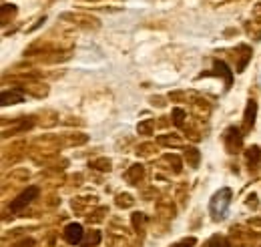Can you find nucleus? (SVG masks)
Instances as JSON below:
<instances>
[{
	"instance_id": "1",
	"label": "nucleus",
	"mask_w": 261,
	"mask_h": 247,
	"mask_svg": "<svg viewBox=\"0 0 261 247\" xmlns=\"http://www.w3.org/2000/svg\"><path fill=\"white\" fill-rule=\"evenodd\" d=\"M231 197H233V191L229 187H223L217 193H213V197L209 201V213L213 217V221L225 219L229 211V205H231Z\"/></svg>"
},
{
	"instance_id": "2",
	"label": "nucleus",
	"mask_w": 261,
	"mask_h": 247,
	"mask_svg": "<svg viewBox=\"0 0 261 247\" xmlns=\"http://www.w3.org/2000/svg\"><path fill=\"white\" fill-rule=\"evenodd\" d=\"M38 193H40V189H38L36 185L27 187V189H24V191H22V193H20V195H18V197L12 201V203H10V211H12V213L22 211L27 205H31L34 199L38 197Z\"/></svg>"
},
{
	"instance_id": "3",
	"label": "nucleus",
	"mask_w": 261,
	"mask_h": 247,
	"mask_svg": "<svg viewBox=\"0 0 261 247\" xmlns=\"http://www.w3.org/2000/svg\"><path fill=\"white\" fill-rule=\"evenodd\" d=\"M223 139H225V147H227L229 153H237L241 149V145H243V135L235 127H229L225 131V135H223Z\"/></svg>"
},
{
	"instance_id": "4",
	"label": "nucleus",
	"mask_w": 261,
	"mask_h": 247,
	"mask_svg": "<svg viewBox=\"0 0 261 247\" xmlns=\"http://www.w3.org/2000/svg\"><path fill=\"white\" fill-rule=\"evenodd\" d=\"M65 239L70 243V245H79V243H83V239H85L83 225H81V223H70V225H66Z\"/></svg>"
},
{
	"instance_id": "5",
	"label": "nucleus",
	"mask_w": 261,
	"mask_h": 247,
	"mask_svg": "<svg viewBox=\"0 0 261 247\" xmlns=\"http://www.w3.org/2000/svg\"><path fill=\"white\" fill-rule=\"evenodd\" d=\"M255 117H257V103L255 101H247L245 115H243V133H247L249 129H253Z\"/></svg>"
},
{
	"instance_id": "6",
	"label": "nucleus",
	"mask_w": 261,
	"mask_h": 247,
	"mask_svg": "<svg viewBox=\"0 0 261 247\" xmlns=\"http://www.w3.org/2000/svg\"><path fill=\"white\" fill-rule=\"evenodd\" d=\"M18 103H24V93L20 89H10V91H4L2 93V105L8 107V105H18Z\"/></svg>"
},
{
	"instance_id": "7",
	"label": "nucleus",
	"mask_w": 261,
	"mask_h": 247,
	"mask_svg": "<svg viewBox=\"0 0 261 247\" xmlns=\"http://www.w3.org/2000/svg\"><path fill=\"white\" fill-rule=\"evenodd\" d=\"M213 66H215V75H223L225 77V89H229L231 87V81H233V72L229 70V66L223 61H215Z\"/></svg>"
},
{
	"instance_id": "8",
	"label": "nucleus",
	"mask_w": 261,
	"mask_h": 247,
	"mask_svg": "<svg viewBox=\"0 0 261 247\" xmlns=\"http://www.w3.org/2000/svg\"><path fill=\"white\" fill-rule=\"evenodd\" d=\"M185 159H187V163H191L193 167L199 165V151H197L195 147H187L185 149Z\"/></svg>"
},
{
	"instance_id": "9",
	"label": "nucleus",
	"mask_w": 261,
	"mask_h": 247,
	"mask_svg": "<svg viewBox=\"0 0 261 247\" xmlns=\"http://www.w3.org/2000/svg\"><path fill=\"white\" fill-rule=\"evenodd\" d=\"M205 247H231V243H229L225 237L215 235V237H211V239L205 243Z\"/></svg>"
},
{
	"instance_id": "10",
	"label": "nucleus",
	"mask_w": 261,
	"mask_h": 247,
	"mask_svg": "<svg viewBox=\"0 0 261 247\" xmlns=\"http://www.w3.org/2000/svg\"><path fill=\"white\" fill-rule=\"evenodd\" d=\"M98 241H100V233H98V231H93V233H89V235L83 239V245L93 247V245H97Z\"/></svg>"
},
{
	"instance_id": "11",
	"label": "nucleus",
	"mask_w": 261,
	"mask_h": 247,
	"mask_svg": "<svg viewBox=\"0 0 261 247\" xmlns=\"http://www.w3.org/2000/svg\"><path fill=\"white\" fill-rule=\"evenodd\" d=\"M259 157H261L259 147H251V149L247 151V161H249V163H253V165H257V161H259Z\"/></svg>"
},
{
	"instance_id": "12",
	"label": "nucleus",
	"mask_w": 261,
	"mask_h": 247,
	"mask_svg": "<svg viewBox=\"0 0 261 247\" xmlns=\"http://www.w3.org/2000/svg\"><path fill=\"white\" fill-rule=\"evenodd\" d=\"M183 119H185V111H183V109H175V111H173V121H175V125L181 127V125H183Z\"/></svg>"
},
{
	"instance_id": "13",
	"label": "nucleus",
	"mask_w": 261,
	"mask_h": 247,
	"mask_svg": "<svg viewBox=\"0 0 261 247\" xmlns=\"http://www.w3.org/2000/svg\"><path fill=\"white\" fill-rule=\"evenodd\" d=\"M135 177H139V179L143 177V167H141V165H135V167L130 169L129 179H130V181H133V183H135Z\"/></svg>"
},
{
	"instance_id": "14",
	"label": "nucleus",
	"mask_w": 261,
	"mask_h": 247,
	"mask_svg": "<svg viewBox=\"0 0 261 247\" xmlns=\"http://www.w3.org/2000/svg\"><path fill=\"white\" fill-rule=\"evenodd\" d=\"M197 245V239L195 237H189V239H183V241H179V243H175V245L171 247H195Z\"/></svg>"
},
{
	"instance_id": "15",
	"label": "nucleus",
	"mask_w": 261,
	"mask_h": 247,
	"mask_svg": "<svg viewBox=\"0 0 261 247\" xmlns=\"http://www.w3.org/2000/svg\"><path fill=\"white\" fill-rule=\"evenodd\" d=\"M34 245V239H22V241H18V243H14L12 247H33Z\"/></svg>"
},
{
	"instance_id": "16",
	"label": "nucleus",
	"mask_w": 261,
	"mask_h": 247,
	"mask_svg": "<svg viewBox=\"0 0 261 247\" xmlns=\"http://www.w3.org/2000/svg\"><path fill=\"white\" fill-rule=\"evenodd\" d=\"M139 131H145V133H149V131H151V123L141 125V127H139Z\"/></svg>"
}]
</instances>
